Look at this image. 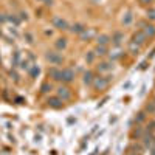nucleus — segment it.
<instances>
[{
  "label": "nucleus",
  "mask_w": 155,
  "mask_h": 155,
  "mask_svg": "<svg viewBox=\"0 0 155 155\" xmlns=\"http://www.w3.org/2000/svg\"><path fill=\"white\" fill-rule=\"evenodd\" d=\"M47 60H50V62L53 65H59V64H62V55L60 53H56V51H50V53H47Z\"/></svg>",
  "instance_id": "f257e3e1"
},
{
  "label": "nucleus",
  "mask_w": 155,
  "mask_h": 155,
  "mask_svg": "<svg viewBox=\"0 0 155 155\" xmlns=\"http://www.w3.org/2000/svg\"><path fill=\"white\" fill-rule=\"evenodd\" d=\"M92 84L95 87V90H106L107 85H109V79L107 78H95Z\"/></svg>",
  "instance_id": "f03ea898"
},
{
  "label": "nucleus",
  "mask_w": 155,
  "mask_h": 155,
  "mask_svg": "<svg viewBox=\"0 0 155 155\" xmlns=\"http://www.w3.org/2000/svg\"><path fill=\"white\" fill-rule=\"evenodd\" d=\"M146 40H147V37H146L144 33H143V31H138V33H135V34H133V37H132V44L137 45V47H140V45H143Z\"/></svg>",
  "instance_id": "7ed1b4c3"
},
{
  "label": "nucleus",
  "mask_w": 155,
  "mask_h": 155,
  "mask_svg": "<svg viewBox=\"0 0 155 155\" xmlns=\"http://www.w3.org/2000/svg\"><path fill=\"white\" fill-rule=\"evenodd\" d=\"M75 79V71L70 70V68H65V70H60V81L64 82H71Z\"/></svg>",
  "instance_id": "20e7f679"
},
{
  "label": "nucleus",
  "mask_w": 155,
  "mask_h": 155,
  "mask_svg": "<svg viewBox=\"0 0 155 155\" xmlns=\"http://www.w3.org/2000/svg\"><path fill=\"white\" fill-rule=\"evenodd\" d=\"M53 26L57 30H68V23H67V20L60 19V17H55L53 19Z\"/></svg>",
  "instance_id": "39448f33"
},
{
  "label": "nucleus",
  "mask_w": 155,
  "mask_h": 155,
  "mask_svg": "<svg viewBox=\"0 0 155 155\" xmlns=\"http://www.w3.org/2000/svg\"><path fill=\"white\" fill-rule=\"evenodd\" d=\"M57 96L62 99V101L70 99L71 98V92H70L68 87H59V89H57Z\"/></svg>",
  "instance_id": "423d86ee"
},
{
  "label": "nucleus",
  "mask_w": 155,
  "mask_h": 155,
  "mask_svg": "<svg viewBox=\"0 0 155 155\" xmlns=\"http://www.w3.org/2000/svg\"><path fill=\"white\" fill-rule=\"evenodd\" d=\"M48 106L53 107V109H60L64 106V101L59 96H51V98H48Z\"/></svg>",
  "instance_id": "0eeeda50"
},
{
  "label": "nucleus",
  "mask_w": 155,
  "mask_h": 155,
  "mask_svg": "<svg viewBox=\"0 0 155 155\" xmlns=\"http://www.w3.org/2000/svg\"><path fill=\"white\" fill-rule=\"evenodd\" d=\"M146 34V37H154L155 36V26L149 25V23H143V30H141Z\"/></svg>",
  "instance_id": "6e6552de"
},
{
  "label": "nucleus",
  "mask_w": 155,
  "mask_h": 155,
  "mask_svg": "<svg viewBox=\"0 0 155 155\" xmlns=\"http://www.w3.org/2000/svg\"><path fill=\"white\" fill-rule=\"evenodd\" d=\"M110 40H112L110 36H107V34H101V36L98 37V45H104V47H106L107 44L110 42Z\"/></svg>",
  "instance_id": "1a4fd4ad"
},
{
  "label": "nucleus",
  "mask_w": 155,
  "mask_h": 155,
  "mask_svg": "<svg viewBox=\"0 0 155 155\" xmlns=\"http://www.w3.org/2000/svg\"><path fill=\"white\" fill-rule=\"evenodd\" d=\"M48 75L55 81H60V70H57V68H50L48 70Z\"/></svg>",
  "instance_id": "9d476101"
},
{
  "label": "nucleus",
  "mask_w": 155,
  "mask_h": 155,
  "mask_svg": "<svg viewBox=\"0 0 155 155\" xmlns=\"http://www.w3.org/2000/svg\"><path fill=\"white\" fill-rule=\"evenodd\" d=\"M112 64L110 62H101L99 65H98V70L99 71H109V70H112Z\"/></svg>",
  "instance_id": "9b49d317"
},
{
  "label": "nucleus",
  "mask_w": 155,
  "mask_h": 155,
  "mask_svg": "<svg viewBox=\"0 0 155 155\" xmlns=\"http://www.w3.org/2000/svg\"><path fill=\"white\" fill-rule=\"evenodd\" d=\"M71 31H73V33H78V34H81V33L85 31V26H84L82 23H76V25L71 26Z\"/></svg>",
  "instance_id": "f8f14e48"
},
{
  "label": "nucleus",
  "mask_w": 155,
  "mask_h": 155,
  "mask_svg": "<svg viewBox=\"0 0 155 155\" xmlns=\"http://www.w3.org/2000/svg\"><path fill=\"white\" fill-rule=\"evenodd\" d=\"M93 79H95V78H93V73L92 71H85L84 73V84H87V85L92 84Z\"/></svg>",
  "instance_id": "ddd939ff"
},
{
  "label": "nucleus",
  "mask_w": 155,
  "mask_h": 155,
  "mask_svg": "<svg viewBox=\"0 0 155 155\" xmlns=\"http://www.w3.org/2000/svg\"><path fill=\"white\" fill-rule=\"evenodd\" d=\"M110 39H112V42H113V44H116V45H119V44H121V40H123V39H124V36H123V34H121V33H115V34H113V36H112Z\"/></svg>",
  "instance_id": "4468645a"
},
{
  "label": "nucleus",
  "mask_w": 155,
  "mask_h": 155,
  "mask_svg": "<svg viewBox=\"0 0 155 155\" xmlns=\"http://www.w3.org/2000/svg\"><path fill=\"white\" fill-rule=\"evenodd\" d=\"M106 53H107V48H106L104 45H98L96 48H95V55L96 56H104Z\"/></svg>",
  "instance_id": "2eb2a0df"
},
{
  "label": "nucleus",
  "mask_w": 155,
  "mask_h": 155,
  "mask_svg": "<svg viewBox=\"0 0 155 155\" xmlns=\"http://www.w3.org/2000/svg\"><path fill=\"white\" fill-rule=\"evenodd\" d=\"M132 20H133L132 12H130V11H129V12H126L124 17H123V23H124V25H130V23H132Z\"/></svg>",
  "instance_id": "dca6fc26"
},
{
  "label": "nucleus",
  "mask_w": 155,
  "mask_h": 155,
  "mask_svg": "<svg viewBox=\"0 0 155 155\" xmlns=\"http://www.w3.org/2000/svg\"><path fill=\"white\" fill-rule=\"evenodd\" d=\"M65 47H67V39L60 37V39H57V40H56V48H59V50H64Z\"/></svg>",
  "instance_id": "f3484780"
},
{
  "label": "nucleus",
  "mask_w": 155,
  "mask_h": 155,
  "mask_svg": "<svg viewBox=\"0 0 155 155\" xmlns=\"http://www.w3.org/2000/svg\"><path fill=\"white\" fill-rule=\"evenodd\" d=\"M30 73H31V76H33V78H36V76L39 75V73H40L39 67H37V65H34V67H33V68H31V71H30Z\"/></svg>",
  "instance_id": "a211bd4d"
},
{
  "label": "nucleus",
  "mask_w": 155,
  "mask_h": 155,
  "mask_svg": "<svg viewBox=\"0 0 155 155\" xmlns=\"http://www.w3.org/2000/svg\"><path fill=\"white\" fill-rule=\"evenodd\" d=\"M95 56H96V55H95V51H90L89 55L85 56V60H87V62H93V59H95Z\"/></svg>",
  "instance_id": "6ab92c4d"
},
{
  "label": "nucleus",
  "mask_w": 155,
  "mask_h": 155,
  "mask_svg": "<svg viewBox=\"0 0 155 155\" xmlns=\"http://www.w3.org/2000/svg\"><path fill=\"white\" fill-rule=\"evenodd\" d=\"M144 119H146V115H144V112H140V113H138V116H137V121H138V123H143Z\"/></svg>",
  "instance_id": "aec40b11"
},
{
  "label": "nucleus",
  "mask_w": 155,
  "mask_h": 155,
  "mask_svg": "<svg viewBox=\"0 0 155 155\" xmlns=\"http://www.w3.org/2000/svg\"><path fill=\"white\" fill-rule=\"evenodd\" d=\"M147 17L151 20H155V9H147Z\"/></svg>",
  "instance_id": "412c9836"
},
{
  "label": "nucleus",
  "mask_w": 155,
  "mask_h": 155,
  "mask_svg": "<svg viewBox=\"0 0 155 155\" xmlns=\"http://www.w3.org/2000/svg\"><path fill=\"white\" fill-rule=\"evenodd\" d=\"M147 112H155V103L147 104Z\"/></svg>",
  "instance_id": "4be33fe9"
},
{
  "label": "nucleus",
  "mask_w": 155,
  "mask_h": 155,
  "mask_svg": "<svg viewBox=\"0 0 155 155\" xmlns=\"http://www.w3.org/2000/svg\"><path fill=\"white\" fill-rule=\"evenodd\" d=\"M48 90H51V85H48V84H44V85H42V92L45 93V92H48Z\"/></svg>",
  "instance_id": "5701e85b"
},
{
  "label": "nucleus",
  "mask_w": 155,
  "mask_h": 155,
  "mask_svg": "<svg viewBox=\"0 0 155 155\" xmlns=\"http://www.w3.org/2000/svg\"><path fill=\"white\" fill-rule=\"evenodd\" d=\"M144 143H146V146L151 144V143H152V138H151V137H146V138H144Z\"/></svg>",
  "instance_id": "b1692460"
},
{
  "label": "nucleus",
  "mask_w": 155,
  "mask_h": 155,
  "mask_svg": "<svg viewBox=\"0 0 155 155\" xmlns=\"http://www.w3.org/2000/svg\"><path fill=\"white\" fill-rule=\"evenodd\" d=\"M140 2L143 3V5H149V3H152V2H154V0H140Z\"/></svg>",
  "instance_id": "393cba45"
},
{
  "label": "nucleus",
  "mask_w": 155,
  "mask_h": 155,
  "mask_svg": "<svg viewBox=\"0 0 155 155\" xmlns=\"http://www.w3.org/2000/svg\"><path fill=\"white\" fill-rule=\"evenodd\" d=\"M152 155H155V149H152Z\"/></svg>",
  "instance_id": "a878e982"
},
{
  "label": "nucleus",
  "mask_w": 155,
  "mask_h": 155,
  "mask_svg": "<svg viewBox=\"0 0 155 155\" xmlns=\"http://www.w3.org/2000/svg\"><path fill=\"white\" fill-rule=\"evenodd\" d=\"M40 2H47V0H40Z\"/></svg>",
  "instance_id": "bb28decb"
}]
</instances>
